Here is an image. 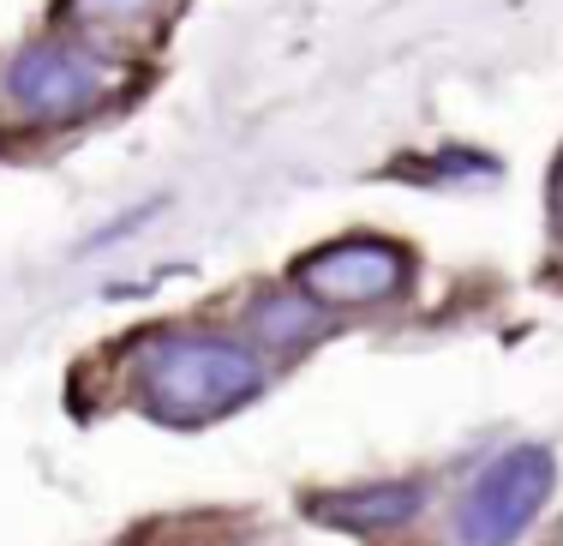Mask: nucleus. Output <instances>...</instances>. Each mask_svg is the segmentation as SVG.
Segmentation results:
<instances>
[{"instance_id": "1", "label": "nucleus", "mask_w": 563, "mask_h": 546, "mask_svg": "<svg viewBox=\"0 0 563 546\" xmlns=\"http://www.w3.org/2000/svg\"><path fill=\"white\" fill-rule=\"evenodd\" d=\"M132 384L156 421L198 426L258 396L264 367L252 349H240L234 337H217V330H156L132 354Z\"/></svg>"}, {"instance_id": "2", "label": "nucleus", "mask_w": 563, "mask_h": 546, "mask_svg": "<svg viewBox=\"0 0 563 546\" xmlns=\"http://www.w3.org/2000/svg\"><path fill=\"white\" fill-rule=\"evenodd\" d=\"M114 85H120L114 66L78 43H24L7 61V78H0L7 102L24 121H78L97 102H109Z\"/></svg>"}, {"instance_id": "3", "label": "nucleus", "mask_w": 563, "mask_h": 546, "mask_svg": "<svg viewBox=\"0 0 563 546\" xmlns=\"http://www.w3.org/2000/svg\"><path fill=\"white\" fill-rule=\"evenodd\" d=\"M552 499V457L540 445H516L474 481L462 504V540L467 546H509Z\"/></svg>"}, {"instance_id": "4", "label": "nucleus", "mask_w": 563, "mask_h": 546, "mask_svg": "<svg viewBox=\"0 0 563 546\" xmlns=\"http://www.w3.org/2000/svg\"><path fill=\"white\" fill-rule=\"evenodd\" d=\"M294 283L318 306H384L413 283V264L390 241H342V247L312 252L294 271Z\"/></svg>"}, {"instance_id": "5", "label": "nucleus", "mask_w": 563, "mask_h": 546, "mask_svg": "<svg viewBox=\"0 0 563 546\" xmlns=\"http://www.w3.org/2000/svg\"><path fill=\"white\" fill-rule=\"evenodd\" d=\"M426 492L413 481H390V487H360V492H336V499L312 504L318 523L330 528H347V535H390L401 528L413 511H420Z\"/></svg>"}, {"instance_id": "6", "label": "nucleus", "mask_w": 563, "mask_h": 546, "mask_svg": "<svg viewBox=\"0 0 563 546\" xmlns=\"http://www.w3.org/2000/svg\"><path fill=\"white\" fill-rule=\"evenodd\" d=\"M324 325H330L324 306H312V301H258V313H252V330L282 354H294L312 337H324Z\"/></svg>"}, {"instance_id": "7", "label": "nucleus", "mask_w": 563, "mask_h": 546, "mask_svg": "<svg viewBox=\"0 0 563 546\" xmlns=\"http://www.w3.org/2000/svg\"><path fill=\"white\" fill-rule=\"evenodd\" d=\"M151 7L156 0H66V12H73L78 24H97V31H126V24H139Z\"/></svg>"}, {"instance_id": "8", "label": "nucleus", "mask_w": 563, "mask_h": 546, "mask_svg": "<svg viewBox=\"0 0 563 546\" xmlns=\"http://www.w3.org/2000/svg\"><path fill=\"white\" fill-rule=\"evenodd\" d=\"M558 205H563V181H558Z\"/></svg>"}]
</instances>
